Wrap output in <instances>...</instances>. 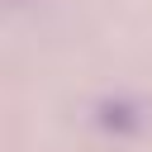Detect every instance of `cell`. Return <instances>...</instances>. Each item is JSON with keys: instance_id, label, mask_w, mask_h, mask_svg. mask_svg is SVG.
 Returning <instances> with one entry per match:
<instances>
[]
</instances>
